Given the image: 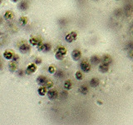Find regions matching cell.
<instances>
[{"mask_svg":"<svg viewBox=\"0 0 133 125\" xmlns=\"http://www.w3.org/2000/svg\"><path fill=\"white\" fill-rule=\"evenodd\" d=\"M64 54H63L62 53H59V52H56L55 53V58L58 60H63L64 58Z\"/></svg>","mask_w":133,"mask_h":125,"instance_id":"603a6c76","label":"cell"},{"mask_svg":"<svg viewBox=\"0 0 133 125\" xmlns=\"http://www.w3.org/2000/svg\"><path fill=\"white\" fill-rule=\"evenodd\" d=\"M102 62H104V63H107V64H110L111 62H112V59L111 58L110 55H103L102 58Z\"/></svg>","mask_w":133,"mask_h":125,"instance_id":"4fadbf2b","label":"cell"},{"mask_svg":"<svg viewBox=\"0 0 133 125\" xmlns=\"http://www.w3.org/2000/svg\"><path fill=\"white\" fill-rule=\"evenodd\" d=\"M12 2H13V3H17V2H18L19 0H11Z\"/></svg>","mask_w":133,"mask_h":125,"instance_id":"1f68e13d","label":"cell"},{"mask_svg":"<svg viewBox=\"0 0 133 125\" xmlns=\"http://www.w3.org/2000/svg\"><path fill=\"white\" fill-rule=\"evenodd\" d=\"M100 60H101L100 58H99L98 56H97V55H93V56H92L91 57V58H90V62L93 64L98 63V62H100Z\"/></svg>","mask_w":133,"mask_h":125,"instance_id":"d6986e66","label":"cell"},{"mask_svg":"<svg viewBox=\"0 0 133 125\" xmlns=\"http://www.w3.org/2000/svg\"><path fill=\"white\" fill-rule=\"evenodd\" d=\"M4 18L6 20H10V19H12V18L14 17V14H13V13L12 11H10V10H8V11H6L5 12V13H4Z\"/></svg>","mask_w":133,"mask_h":125,"instance_id":"9a60e30c","label":"cell"},{"mask_svg":"<svg viewBox=\"0 0 133 125\" xmlns=\"http://www.w3.org/2000/svg\"><path fill=\"white\" fill-rule=\"evenodd\" d=\"M42 43L41 39H39L38 38H35V37H32L29 38V43L33 46H38V44Z\"/></svg>","mask_w":133,"mask_h":125,"instance_id":"30bf717a","label":"cell"},{"mask_svg":"<svg viewBox=\"0 0 133 125\" xmlns=\"http://www.w3.org/2000/svg\"><path fill=\"white\" fill-rule=\"evenodd\" d=\"M56 52H59V53H62L63 54L66 55V53H67V49L64 48V47L60 46V47H58V48H57Z\"/></svg>","mask_w":133,"mask_h":125,"instance_id":"7402d4cb","label":"cell"},{"mask_svg":"<svg viewBox=\"0 0 133 125\" xmlns=\"http://www.w3.org/2000/svg\"><path fill=\"white\" fill-rule=\"evenodd\" d=\"M34 62L36 64H40L42 62V59H41V58H36L34 59Z\"/></svg>","mask_w":133,"mask_h":125,"instance_id":"f1b7e54d","label":"cell"},{"mask_svg":"<svg viewBox=\"0 0 133 125\" xmlns=\"http://www.w3.org/2000/svg\"><path fill=\"white\" fill-rule=\"evenodd\" d=\"M0 65H1V60H0Z\"/></svg>","mask_w":133,"mask_h":125,"instance_id":"836d02e7","label":"cell"},{"mask_svg":"<svg viewBox=\"0 0 133 125\" xmlns=\"http://www.w3.org/2000/svg\"><path fill=\"white\" fill-rule=\"evenodd\" d=\"M36 71H37L36 63H30V64H28V67H27L26 73H27V74H31V73H35Z\"/></svg>","mask_w":133,"mask_h":125,"instance_id":"52a82bcc","label":"cell"},{"mask_svg":"<svg viewBox=\"0 0 133 125\" xmlns=\"http://www.w3.org/2000/svg\"><path fill=\"white\" fill-rule=\"evenodd\" d=\"M72 81L71 80H66L64 83V89L66 90H70L72 89Z\"/></svg>","mask_w":133,"mask_h":125,"instance_id":"ffe728a7","label":"cell"},{"mask_svg":"<svg viewBox=\"0 0 133 125\" xmlns=\"http://www.w3.org/2000/svg\"><path fill=\"white\" fill-rule=\"evenodd\" d=\"M38 50L42 52H49L51 50V45L49 43H41L40 44H38Z\"/></svg>","mask_w":133,"mask_h":125,"instance_id":"6da1fadb","label":"cell"},{"mask_svg":"<svg viewBox=\"0 0 133 125\" xmlns=\"http://www.w3.org/2000/svg\"><path fill=\"white\" fill-rule=\"evenodd\" d=\"M18 49H19V51L21 52L22 53H27L30 51V46L28 44H27V43H23L19 45Z\"/></svg>","mask_w":133,"mask_h":125,"instance_id":"5b68a950","label":"cell"},{"mask_svg":"<svg viewBox=\"0 0 133 125\" xmlns=\"http://www.w3.org/2000/svg\"><path fill=\"white\" fill-rule=\"evenodd\" d=\"M77 33L74 31H72L71 33H67L66 38H65V39H66V41L68 42V43H72V42L75 41V40L77 39Z\"/></svg>","mask_w":133,"mask_h":125,"instance_id":"7a4b0ae2","label":"cell"},{"mask_svg":"<svg viewBox=\"0 0 133 125\" xmlns=\"http://www.w3.org/2000/svg\"><path fill=\"white\" fill-rule=\"evenodd\" d=\"M8 68H9V70L11 71V72H15V71L18 69V63L15 61L10 62L9 64H8Z\"/></svg>","mask_w":133,"mask_h":125,"instance_id":"7c38bea8","label":"cell"},{"mask_svg":"<svg viewBox=\"0 0 133 125\" xmlns=\"http://www.w3.org/2000/svg\"><path fill=\"white\" fill-rule=\"evenodd\" d=\"M79 93L83 95H86V94L88 93V88H87V85H82L80 88H79Z\"/></svg>","mask_w":133,"mask_h":125,"instance_id":"e0dca14e","label":"cell"},{"mask_svg":"<svg viewBox=\"0 0 133 125\" xmlns=\"http://www.w3.org/2000/svg\"><path fill=\"white\" fill-rule=\"evenodd\" d=\"M2 23H3V18L0 17V24H2Z\"/></svg>","mask_w":133,"mask_h":125,"instance_id":"4dcf8cb0","label":"cell"},{"mask_svg":"<svg viewBox=\"0 0 133 125\" xmlns=\"http://www.w3.org/2000/svg\"><path fill=\"white\" fill-rule=\"evenodd\" d=\"M45 87L47 88L48 89H51L53 87V83L52 82L51 80H48V82L46 83V84H45Z\"/></svg>","mask_w":133,"mask_h":125,"instance_id":"d4e9b609","label":"cell"},{"mask_svg":"<svg viewBox=\"0 0 133 125\" xmlns=\"http://www.w3.org/2000/svg\"><path fill=\"white\" fill-rule=\"evenodd\" d=\"M18 59H19V57H18V55H17V54L13 55V58H12V60H13V61H15V62H18Z\"/></svg>","mask_w":133,"mask_h":125,"instance_id":"83f0119b","label":"cell"},{"mask_svg":"<svg viewBox=\"0 0 133 125\" xmlns=\"http://www.w3.org/2000/svg\"><path fill=\"white\" fill-rule=\"evenodd\" d=\"M48 73L51 74H53L56 73V68H55V67H53V66H49L48 67Z\"/></svg>","mask_w":133,"mask_h":125,"instance_id":"484cf974","label":"cell"},{"mask_svg":"<svg viewBox=\"0 0 133 125\" xmlns=\"http://www.w3.org/2000/svg\"><path fill=\"white\" fill-rule=\"evenodd\" d=\"M2 3V0H0V3Z\"/></svg>","mask_w":133,"mask_h":125,"instance_id":"d6a6232c","label":"cell"},{"mask_svg":"<svg viewBox=\"0 0 133 125\" xmlns=\"http://www.w3.org/2000/svg\"><path fill=\"white\" fill-rule=\"evenodd\" d=\"M47 82H48V78L44 76H38L37 78V83L40 86H44Z\"/></svg>","mask_w":133,"mask_h":125,"instance_id":"9c48e42d","label":"cell"},{"mask_svg":"<svg viewBox=\"0 0 133 125\" xmlns=\"http://www.w3.org/2000/svg\"><path fill=\"white\" fill-rule=\"evenodd\" d=\"M75 77L77 80H82L83 79V74L81 71H77L75 73Z\"/></svg>","mask_w":133,"mask_h":125,"instance_id":"44dd1931","label":"cell"},{"mask_svg":"<svg viewBox=\"0 0 133 125\" xmlns=\"http://www.w3.org/2000/svg\"><path fill=\"white\" fill-rule=\"evenodd\" d=\"M47 89H47L45 86H41V87H40L39 89H38V94H39L40 96H45L47 93H48V92H47Z\"/></svg>","mask_w":133,"mask_h":125,"instance_id":"2e32d148","label":"cell"},{"mask_svg":"<svg viewBox=\"0 0 133 125\" xmlns=\"http://www.w3.org/2000/svg\"><path fill=\"white\" fill-rule=\"evenodd\" d=\"M0 35H1V34H0Z\"/></svg>","mask_w":133,"mask_h":125,"instance_id":"d590c367","label":"cell"},{"mask_svg":"<svg viewBox=\"0 0 133 125\" xmlns=\"http://www.w3.org/2000/svg\"><path fill=\"white\" fill-rule=\"evenodd\" d=\"M99 83H100V81H99V79L97 78H92L90 80V83H89V84H90V86L92 88H97V86L99 85Z\"/></svg>","mask_w":133,"mask_h":125,"instance_id":"8fae6325","label":"cell"},{"mask_svg":"<svg viewBox=\"0 0 133 125\" xmlns=\"http://www.w3.org/2000/svg\"><path fill=\"white\" fill-rule=\"evenodd\" d=\"M47 94H48V99H51V100H54V99H56L58 97V91L55 90V89H49L48 92L47 93Z\"/></svg>","mask_w":133,"mask_h":125,"instance_id":"277c9868","label":"cell"},{"mask_svg":"<svg viewBox=\"0 0 133 125\" xmlns=\"http://www.w3.org/2000/svg\"><path fill=\"white\" fill-rule=\"evenodd\" d=\"M99 71L102 73H106L109 71V64L104 63V62H102V63L99 65Z\"/></svg>","mask_w":133,"mask_h":125,"instance_id":"ba28073f","label":"cell"},{"mask_svg":"<svg viewBox=\"0 0 133 125\" xmlns=\"http://www.w3.org/2000/svg\"><path fill=\"white\" fill-rule=\"evenodd\" d=\"M18 7H19V8H20L21 10H23V11H25V10L28 9V3H27L26 1H22L21 3H19Z\"/></svg>","mask_w":133,"mask_h":125,"instance_id":"ac0fdd59","label":"cell"},{"mask_svg":"<svg viewBox=\"0 0 133 125\" xmlns=\"http://www.w3.org/2000/svg\"><path fill=\"white\" fill-rule=\"evenodd\" d=\"M55 77L56 78H63V73L62 72V71H57L56 73H55Z\"/></svg>","mask_w":133,"mask_h":125,"instance_id":"4316f807","label":"cell"},{"mask_svg":"<svg viewBox=\"0 0 133 125\" xmlns=\"http://www.w3.org/2000/svg\"><path fill=\"white\" fill-rule=\"evenodd\" d=\"M18 74L19 76H23V70H18Z\"/></svg>","mask_w":133,"mask_h":125,"instance_id":"f546056e","label":"cell"},{"mask_svg":"<svg viewBox=\"0 0 133 125\" xmlns=\"http://www.w3.org/2000/svg\"><path fill=\"white\" fill-rule=\"evenodd\" d=\"M116 1H120V0H116Z\"/></svg>","mask_w":133,"mask_h":125,"instance_id":"e575fe53","label":"cell"},{"mask_svg":"<svg viewBox=\"0 0 133 125\" xmlns=\"http://www.w3.org/2000/svg\"><path fill=\"white\" fill-rule=\"evenodd\" d=\"M81 57H82V53L78 49H74L72 52V58L74 61H78L80 60Z\"/></svg>","mask_w":133,"mask_h":125,"instance_id":"8992f818","label":"cell"},{"mask_svg":"<svg viewBox=\"0 0 133 125\" xmlns=\"http://www.w3.org/2000/svg\"><path fill=\"white\" fill-rule=\"evenodd\" d=\"M80 68L82 72H84V73H89L91 71V65L86 61H82L81 62Z\"/></svg>","mask_w":133,"mask_h":125,"instance_id":"3957f363","label":"cell"},{"mask_svg":"<svg viewBox=\"0 0 133 125\" xmlns=\"http://www.w3.org/2000/svg\"><path fill=\"white\" fill-rule=\"evenodd\" d=\"M13 55L14 54H13L10 50H6V51L3 53V57H4V58H6L7 60H11L12 58H13Z\"/></svg>","mask_w":133,"mask_h":125,"instance_id":"5bb4252c","label":"cell"},{"mask_svg":"<svg viewBox=\"0 0 133 125\" xmlns=\"http://www.w3.org/2000/svg\"><path fill=\"white\" fill-rule=\"evenodd\" d=\"M19 22L22 25H26L28 23V18L26 17H21L19 18Z\"/></svg>","mask_w":133,"mask_h":125,"instance_id":"cb8c5ba5","label":"cell"}]
</instances>
